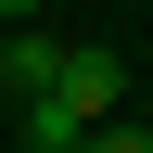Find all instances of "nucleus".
I'll return each instance as SVG.
<instances>
[{
	"instance_id": "nucleus-6",
	"label": "nucleus",
	"mask_w": 153,
	"mask_h": 153,
	"mask_svg": "<svg viewBox=\"0 0 153 153\" xmlns=\"http://www.w3.org/2000/svg\"><path fill=\"white\" fill-rule=\"evenodd\" d=\"M140 89H153V64H140Z\"/></svg>"
},
{
	"instance_id": "nucleus-4",
	"label": "nucleus",
	"mask_w": 153,
	"mask_h": 153,
	"mask_svg": "<svg viewBox=\"0 0 153 153\" xmlns=\"http://www.w3.org/2000/svg\"><path fill=\"white\" fill-rule=\"evenodd\" d=\"M76 153H153V115H102V128H89Z\"/></svg>"
},
{
	"instance_id": "nucleus-2",
	"label": "nucleus",
	"mask_w": 153,
	"mask_h": 153,
	"mask_svg": "<svg viewBox=\"0 0 153 153\" xmlns=\"http://www.w3.org/2000/svg\"><path fill=\"white\" fill-rule=\"evenodd\" d=\"M64 51H76V38H38V26H13V38H0V89H13V102H26V89H51V76H64Z\"/></svg>"
},
{
	"instance_id": "nucleus-5",
	"label": "nucleus",
	"mask_w": 153,
	"mask_h": 153,
	"mask_svg": "<svg viewBox=\"0 0 153 153\" xmlns=\"http://www.w3.org/2000/svg\"><path fill=\"white\" fill-rule=\"evenodd\" d=\"M0 13H13V26H26V13H38V0H0Z\"/></svg>"
},
{
	"instance_id": "nucleus-1",
	"label": "nucleus",
	"mask_w": 153,
	"mask_h": 153,
	"mask_svg": "<svg viewBox=\"0 0 153 153\" xmlns=\"http://www.w3.org/2000/svg\"><path fill=\"white\" fill-rule=\"evenodd\" d=\"M51 89H64V102L89 115V128H102V115H128V51H89V38H76V51H64V76H51Z\"/></svg>"
},
{
	"instance_id": "nucleus-3",
	"label": "nucleus",
	"mask_w": 153,
	"mask_h": 153,
	"mask_svg": "<svg viewBox=\"0 0 153 153\" xmlns=\"http://www.w3.org/2000/svg\"><path fill=\"white\" fill-rule=\"evenodd\" d=\"M76 140H89V115L64 89H26V153H76Z\"/></svg>"
}]
</instances>
